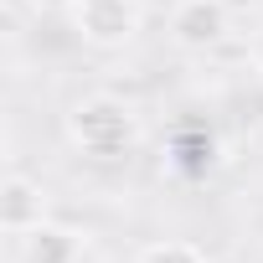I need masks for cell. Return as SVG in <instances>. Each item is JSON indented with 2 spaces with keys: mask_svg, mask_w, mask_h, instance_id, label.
<instances>
[{
  "mask_svg": "<svg viewBox=\"0 0 263 263\" xmlns=\"http://www.w3.org/2000/svg\"><path fill=\"white\" fill-rule=\"evenodd\" d=\"M248 62H253V72L263 78V26L253 31V42H248Z\"/></svg>",
  "mask_w": 263,
  "mask_h": 263,
  "instance_id": "cell-8",
  "label": "cell"
},
{
  "mask_svg": "<svg viewBox=\"0 0 263 263\" xmlns=\"http://www.w3.org/2000/svg\"><path fill=\"white\" fill-rule=\"evenodd\" d=\"M232 31V11L222 0H176L171 6V42L181 52H217Z\"/></svg>",
  "mask_w": 263,
  "mask_h": 263,
  "instance_id": "cell-3",
  "label": "cell"
},
{
  "mask_svg": "<svg viewBox=\"0 0 263 263\" xmlns=\"http://www.w3.org/2000/svg\"><path fill=\"white\" fill-rule=\"evenodd\" d=\"M6 6H11V11H21V6H31V0H6Z\"/></svg>",
  "mask_w": 263,
  "mask_h": 263,
  "instance_id": "cell-11",
  "label": "cell"
},
{
  "mask_svg": "<svg viewBox=\"0 0 263 263\" xmlns=\"http://www.w3.org/2000/svg\"><path fill=\"white\" fill-rule=\"evenodd\" d=\"M42 222H47V186L21 176V171H11L6 181H0V227H6V237L21 242Z\"/></svg>",
  "mask_w": 263,
  "mask_h": 263,
  "instance_id": "cell-4",
  "label": "cell"
},
{
  "mask_svg": "<svg viewBox=\"0 0 263 263\" xmlns=\"http://www.w3.org/2000/svg\"><path fill=\"white\" fill-rule=\"evenodd\" d=\"M135 263H206V253L196 242H186V237H155V242L140 248Z\"/></svg>",
  "mask_w": 263,
  "mask_h": 263,
  "instance_id": "cell-6",
  "label": "cell"
},
{
  "mask_svg": "<svg viewBox=\"0 0 263 263\" xmlns=\"http://www.w3.org/2000/svg\"><path fill=\"white\" fill-rule=\"evenodd\" d=\"M206 263H237V258H227V253H217V258H206Z\"/></svg>",
  "mask_w": 263,
  "mask_h": 263,
  "instance_id": "cell-10",
  "label": "cell"
},
{
  "mask_svg": "<svg viewBox=\"0 0 263 263\" xmlns=\"http://www.w3.org/2000/svg\"><path fill=\"white\" fill-rule=\"evenodd\" d=\"M31 11H42V16H72L78 0H31Z\"/></svg>",
  "mask_w": 263,
  "mask_h": 263,
  "instance_id": "cell-7",
  "label": "cell"
},
{
  "mask_svg": "<svg viewBox=\"0 0 263 263\" xmlns=\"http://www.w3.org/2000/svg\"><path fill=\"white\" fill-rule=\"evenodd\" d=\"M72 31L98 52H119L140 36V0H78Z\"/></svg>",
  "mask_w": 263,
  "mask_h": 263,
  "instance_id": "cell-2",
  "label": "cell"
},
{
  "mask_svg": "<svg viewBox=\"0 0 263 263\" xmlns=\"http://www.w3.org/2000/svg\"><path fill=\"white\" fill-rule=\"evenodd\" d=\"M222 6H227L232 16H242V11H253V6H258V0H222Z\"/></svg>",
  "mask_w": 263,
  "mask_h": 263,
  "instance_id": "cell-9",
  "label": "cell"
},
{
  "mask_svg": "<svg viewBox=\"0 0 263 263\" xmlns=\"http://www.w3.org/2000/svg\"><path fill=\"white\" fill-rule=\"evenodd\" d=\"M16 248H21V263H78L88 253V237L72 232V227H62V222H42Z\"/></svg>",
  "mask_w": 263,
  "mask_h": 263,
  "instance_id": "cell-5",
  "label": "cell"
},
{
  "mask_svg": "<svg viewBox=\"0 0 263 263\" xmlns=\"http://www.w3.org/2000/svg\"><path fill=\"white\" fill-rule=\"evenodd\" d=\"M62 129H67L72 150H83L88 160H124L145 135L140 108L129 98H119V93H83L67 108Z\"/></svg>",
  "mask_w": 263,
  "mask_h": 263,
  "instance_id": "cell-1",
  "label": "cell"
},
{
  "mask_svg": "<svg viewBox=\"0 0 263 263\" xmlns=\"http://www.w3.org/2000/svg\"><path fill=\"white\" fill-rule=\"evenodd\" d=\"M258 124H263V119H258Z\"/></svg>",
  "mask_w": 263,
  "mask_h": 263,
  "instance_id": "cell-12",
  "label": "cell"
}]
</instances>
